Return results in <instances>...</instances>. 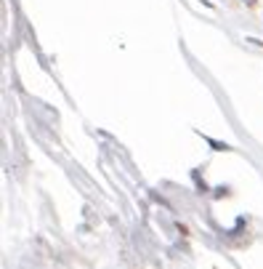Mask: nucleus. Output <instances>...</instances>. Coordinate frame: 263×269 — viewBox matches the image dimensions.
Returning <instances> with one entry per match:
<instances>
[{
  "label": "nucleus",
  "instance_id": "nucleus-1",
  "mask_svg": "<svg viewBox=\"0 0 263 269\" xmlns=\"http://www.w3.org/2000/svg\"><path fill=\"white\" fill-rule=\"evenodd\" d=\"M207 144H210L213 149H218V152H226L229 149V144H221V141H215V139H207Z\"/></svg>",
  "mask_w": 263,
  "mask_h": 269
}]
</instances>
